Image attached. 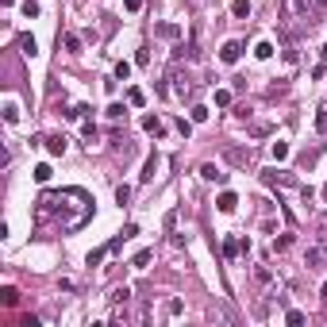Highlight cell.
Returning <instances> with one entry per match:
<instances>
[{"instance_id": "cell-1", "label": "cell", "mask_w": 327, "mask_h": 327, "mask_svg": "<svg viewBox=\"0 0 327 327\" xmlns=\"http://www.w3.org/2000/svg\"><path fill=\"white\" fill-rule=\"evenodd\" d=\"M92 216V200L85 189H50L35 200V223L43 231H62L70 235L77 227H85Z\"/></svg>"}, {"instance_id": "cell-2", "label": "cell", "mask_w": 327, "mask_h": 327, "mask_svg": "<svg viewBox=\"0 0 327 327\" xmlns=\"http://www.w3.org/2000/svg\"><path fill=\"white\" fill-rule=\"evenodd\" d=\"M262 181L273 189H300L297 173H289V169H262Z\"/></svg>"}, {"instance_id": "cell-3", "label": "cell", "mask_w": 327, "mask_h": 327, "mask_svg": "<svg viewBox=\"0 0 327 327\" xmlns=\"http://www.w3.org/2000/svg\"><path fill=\"white\" fill-rule=\"evenodd\" d=\"M304 266H308V269H324L327 266V239H324V243H316V246H308Z\"/></svg>"}, {"instance_id": "cell-4", "label": "cell", "mask_w": 327, "mask_h": 327, "mask_svg": "<svg viewBox=\"0 0 327 327\" xmlns=\"http://www.w3.org/2000/svg\"><path fill=\"white\" fill-rule=\"evenodd\" d=\"M239 58H243V43H235V39H231V43L220 46V62H223V66H235Z\"/></svg>"}, {"instance_id": "cell-5", "label": "cell", "mask_w": 327, "mask_h": 327, "mask_svg": "<svg viewBox=\"0 0 327 327\" xmlns=\"http://www.w3.org/2000/svg\"><path fill=\"white\" fill-rule=\"evenodd\" d=\"M169 81H173V92H177L181 100H189V96H193V89H196L193 81H189V77H181L177 70H173V74H169Z\"/></svg>"}, {"instance_id": "cell-6", "label": "cell", "mask_w": 327, "mask_h": 327, "mask_svg": "<svg viewBox=\"0 0 327 327\" xmlns=\"http://www.w3.org/2000/svg\"><path fill=\"white\" fill-rule=\"evenodd\" d=\"M200 177H204V181H216V185H223V181H227V173H223L220 165L204 162V165H200Z\"/></svg>"}, {"instance_id": "cell-7", "label": "cell", "mask_w": 327, "mask_h": 327, "mask_svg": "<svg viewBox=\"0 0 327 327\" xmlns=\"http://www.w3.org/2000/svg\"><path fill=\"white\" fill-rule=\"evenodd\" d=\"M139 123H143V131H147V135H165L162 119H158V116H150V112H147L143 119H139Z\"/></svg>"}, {"instance_id": "cell-8", "label": "cell", "mask_w": 327, "mask_h": 327, "mask_svg": "<svg viewBox=\"0 0 327 327\" xmlns=\"http://www.w3.org/2000/svg\"><path fill=\"white\" fill-rule=\"evenodd\" d=\"M216 208H220V212H235V208H239V196H235V193H220Z\"/></svg>"}, {"instance_id": "cell-9", "label": "cell", "mask_w": 327, "mask_h": 327, "mask_svg": "<svg viewBox=\"0 0 327 327\" xmlns=\"http://www.w3.org/2000/svg\"><path fill=\"white\" fill-rule=\"evenodd\" d=\"M46 150L50 154H66V135H46Z\"/></svg>"}, {"instance_id": "cell-10", "label": "cell", "mask_w": 327, "mask_h": 327, "mask_svg": "<svg viewBox=\"0 0 327 327\" xmlns=\"http://www.w3.org/2000/svg\"><path fill=\"white\" fill-rule=\"evenodd\" d=\"M0 300H4V308H15V304H19V293H15L12 285H4V293H0Z\"/></svg>"}, {"instance_id": "cell-11", "label": "cell", "mask_w": 327, "mask_h": 327, "mask_svg": "<svg viewBox=\"0 0 327 327\" xmlns=\"http://www.w3.org/2000/svg\"><path fill=\"white\" fill-rule=\"evenodd\" d=\"M231 15H235V19H246V15H250V0H235V4H231Z\"/></svg>"}, {"instance_id": "cell-12", "label": "cell", "mask_w": 327, "mask_h": 327, "mask_svg": "<svg viewBox=\"0 0 327 327\" xmlns=\"http://www.w3.org/2000/svg\"><path fill=\"white\" fill-rule=\"evenodd\" d=\"M154 173H158V158L150 154V158H147V165H143V173H139V177H143V181H154Z\"/></svg>"}, {"instance_id": "cell-13", "label": "cell", "mask_w": 327, "mask_h": 327, "mask_svg": "<svg viewBox=\"0 0 327 327\" xmlns=\"http://www.w3.org/2000/svg\"><path fill=\"white\" fill-rule=\"evenodd\" d=\"M150 258H154V250H139V254L131 258V266H135V269H147V266H150Z\"/></svg>"}, {"instance_id": "cell-14", "label": "cell", "mask_w": 327, "mask_h": 327, "mask_svg": "<svg viewBox=\"0 0 327 327\" xmlns=\"http://www.w3.org/2000/svg\"><path fill=\"white\" fill-rule=\"evenodd\" d=\"M254 58H262V62H266V58H273V43H266V39H262V43L254 46Z\"/></svg>"}, {"instance_id": "cell-15", "label": "cell", "mask_w": 327, "mask_h": 327, "mask_svg": "<svg viewBox=\"0 0 327 327\" xmlns=\"http://www.w3.org/2000/svg\"><path fill=\"white\" fill-rule=\"evenodd\" d=\"M19 46H23V54H27V58H35V54H39V46H35V39H31V35H19Z\"/></svg>"}, {"instance_id": "cell-16", "label": "cell", "mask_w": 327, "mask_h": 327, "mask_svg": "<svg viewBox=\"0 0 327 327\" xmlns=\"http://www.w3.org/2000/svg\"><path fill=\"white\" fill-rule=\"evenodd\" d=\"M127 104L143 108V104H147V92H143V89H127Z\"/></svg>"}, {"instance_id": "cell-17", "label": "cell", "mask_w": 327, "mask_h": 327, "mask_svg": "<svg viewBox=\"0 0 327 327\" xmlns=\"http://www.w3.org/2000/svg\"><path fill=\"white\" fill-rule=\"evenodd\" d=\"M269 154H273V162H285V158H289V143H273Z\"/></svg>"}, {"instance_id": "cell-18", "label": "cell", "mask_w": 327, "mask_h": 327, "mask_svg": "<svg viewBox=\"0 0 327 327\" xmlns=\"http://www.w3.org/2000/svg\"><path fill=\"white\" fill-rule=\"evenodd\" d=\"M158 35H162V39H177L181 27H177V23H158Z\"/></svg>"}, {"instance_id": "cell-19", "label": "cell", "mask_w": 327, "mask_h": 327, "mask_svg": "<svg viewBox=\"0 0 327 327\" xmlns=\"http://www.w3.org/2000/svg\"><path fill=\"white\" fill-rule=\"evenodd\" d=\"M15 119H19V104L8 100V104H4V123H15Z\"/></svg>"}, {"instance_id": "cell-20", "label": "cell", "mask_w": 327, "mask_h": 327, "mask_svg": "<svg viewBox=\"0 0 327 327\" xmlns=\"http://www.w3.org/2000/svg\"><path fill=\"white\" fill-rule=\"evenodd\" d=\"M227 158H231L235 165H246L250 162V150H227Z\"/></svg>"}, {"instance_id": "cell-21", "label": "cell", "mask_w": 327, "mask_h": 327, "mask_svg": "<svg viewBox=\"0 0 327 327\" xmlns=\"http://www.w3.org/2000/svg\"><path fill=\"white\" fill-rule=\"evenodd\" d=\"M50 173H54V169H50V165H35V181H39V185H46V181H50Z\"/></svg>"}, {"instance_id": "cell-22", "label": "cell", "mask_w": 327, "mask_h": 327, "mask_svg": "<svg viewBox=\"0 0 327 327\" xmlns=\"http://www.w3.org/2000/svg\"><path fill=\"white\" fill-rule=\"evenodd\" d=\"M316 131L327 135V108H316Z\"/></svg>"}, {"instance_id": "cell-23", "label": "cell", "mask_w": 327, "mask_h": 327, "mask_svg": "<svg viewBox=\"0 0 327 327\" xmlns=\"http://www.w3.org/2000/svg\"><path fill=\"white\" fill-rule=\"evenodd\" d=\"M19 12L27 15V19H39V4H35V0H23V8H19Z\"/></svg>"}, {"instance_id": "cell-24", "label": "cell", "mask_w": 327, "mask_h": 327, "mask_svg": "<svg viewBox=\"0 0 327 327\" xmlns=\"http://www.w3.org/2000/svg\"><path fill=\"white\" fill-rule=\"evenodd\" d=\"M131 77V62H116V81H127Z\"/></svg>"}, {"instance_id": "cell-25", "label": "cell", "mask_w": 327, "mask_h": 327, "mask_svg": "<svg viewBox=\"0 0 327 327\" xmlns=\"http://www.w3.org/2000/svg\"><path fill=\"white\" fill-rule=\"evenodd\" d=\"M127 300H131V289H127V285H123V289H116V293H112V304H127Z\"/></svg>"}, {"instance_id": "cell-26", "label": "cell", "mask_w": 327, "mask_h": 327, "mask_svg": "<svg viewBox=\"0 0 327 327\" xmlns=\"http://www.w3.org/2000/svg\"><path fill=\"white\" fill-rule=\"evenodd\" d=\"M104 116H108V119H123V116H127V108H123V104H108Z\"/></svg>"}, {"instance_id": "cell-27", "label": "cell", "mask_w": 327, "mask_h": 327, "mask_svg": "<svg viewBox=\"0 0 327 327\" xmlns=\"http://www.w3.org/2000/svg\"><path fill=\"white\" fill-rule=\"evenodd\" d=\"M293 12H297V15H308V12H312V0H293Z\"/></svg>"}, {"instance_id": "cell-28", "label": "cell", "mask_w": 327, "mask_h": 327, "mask_svg": "<svg viewBox=\"0 0 327 327\" xmlns=\"http://www.w3.org/2000/svg\"><path fill=\"white\" fill-rule=\"evenodd\" d=\"M293 246V235H281V239H273V250L281 254V250H289Z\"/></svg>"}, {"instance_id": "cell-29", "label": "cell", "mask_w": 327, "mask_h": 327, "mask_svg": "<svg viewBox=\"0 0 327 327\" xmlns=\"http://www.w3.org/2000/svg\"><path fill=\"white\" fill-rule=\"evenodd\" d=\"M66 50H70V54H81V39H77V35H66Z\"/></svg>"}, {"instance_id": "cell-30", "label": "cell", "mask_w": 327, "mask_h": 327, "mask_svg": "<svg viewBox=\"0 0 327 327\" xmlns=\"http://www.w3.org/2000/svg\"><path fill=\"white\" fill-rule=\"evenodd\" d=\"M285 324H293V327H297V324H304V312H297V308H289V312H285Z\"/></svg>"}, {"instance_id": "cell-31", "label": "cell", "mask_w": 327, "mask_h": 327, "mask_svg": "<svg viewBox=\"0 0 327 327\" xmlns=\"http://www.w3.org/2000/svg\"><path fill=\"white\" fill-rule=\"evenodd\" d=\"M81 135H85V143H89V147L96 143V127H92V123H81Z\"/></svg>"}, {"instance_id": "cell-32", "label": "cell", "mask_w": 327, "mask_h": 327, "mask_svg": "<svg viewBox=\"0 0 327 327\" xmlns=\"http://www.w3.org/2000/svg\"><path fill=\"white\" fill-rule=\"evenodd\" d=\"M127 200H131V189H127V185H119V189H116V204H127Z\"/></svg>"}, {"instance_id": "cell-33", "label": "cell", "mask_w": 327, "mask_h": 327, "mask_svg": "<svg viewBox=\"0 0 327 327\" xmlns=\"http://www.w3.org/2000/svg\"><path fill=\"white\" fill-rule=\"evenodd\" d=\"M216 104L227 108V104H231V92H227V89H216Z\"/></svg>"}, {"instance_id": "cell-34", "label": "cell", "mask_w": 327, "mask_h": 327, "mask_svg": "<svg viewBox=\"0 0 327 327\" xmlns=\"http://www.w3.org/2000/svg\"><path fill=\"white\" fill-rule=\"evenodd\" d=\"M250 135H254V139H266V135H269V123H254Z\"/></svg>"}, {"instance_id": "cell-35", "label": "cell", "mask_w": 327, "mask_h": 327, "mask_svg": "<svg viewBox=\"0 0 327 327\" xmlns=\"http://www.w3.org/2000/svg\"><path fill=\"white\" fill-rule=\"evenodd\" d=\"M204 119H208V108L196 104V108H193V123H204Z\"/></svg>"}, {"instance_id": "cell-36", "label": "cell", "mask_w": 327, "mask_h": 327, "mask_svg": "<svg viewBox=\"0 0 327 327\" xmlns=\"http://www.w3.org/2000/svg\"><path fill=\"white\" fill-rule=\"evenodd\" d=\"M177 131L185 135V139H189V135H193V123H189V119H177Z\"/></svg>"}, {"instance_id": "cell-37", "label": "cell", "mask_w": 327, "mask_h": 327, "mask_svg": "<svg viewBox=\"0 0 327 327\" xmlns=\"http://www.w3.org/2000/svg\"><path fill=\"white\" fill-rule=\"evenodd\" d=\"M254 277H258L262 285H269V269H266V266H258V269H254Z\"/></svg>"}, {"instance_id": "cell-38", "label": "cell", "mask_w": 327, "mask_h": 327, "mask_svg": "<svg viewBox=\"0 0 327 327\" xmlns=\"http://www.w3.org/2000/svg\"><path fill=\"white\" fill-rule=\"evenodd\" d=\"M143 4H147V0H123V8H127V12H139Z\"/></svg>"}, {"instance_id": "cell-39", "label": "cell", "mask_w": 327, "mask_h": 327, "mask_svg": "<svg viewBox=\"0 0 327 327\" xmlns=\"http://www.w3.org/2000/svg\"><path fill=\"white\" fill-rule=\"evenodd\" d=\"M320 297H324V300H327V281H324V289H320Z\"/></svg>"}, {"instance_id": "cell-40", "label": "cell", "mask_w": 327, "mask_h": 327, "mask_svg": "<svg viewBox=\"0 0 327 327\" xmlns=\"http://www.w3.org/2000/svg\"><path fill=\"white\" fill-rule=\"evenodd\" d=\"M320 58H324V62H327V46H324V50H320Z\"/></svg>"}, {"instance_id": "cell-41", "label": "cell", "mask_w": 327, "mask_h": 327, "mask_svg": "<svg viewBox=\"0 0 327 327\" xmlns=\"http://www.w3.org/2000/svg\"><path fill=\"white\" fill-rule=\"evenodd\" d=\"M316 4H320V8H327V0H316Z\"/></svg>"}, {"instance_id": "cell-42", "label": "cell", "mask_w": 327, "mask_h": 327, "mask_svg": "<svg viewBox=\"0 0 327 327\" xmlns=\"http://www.w3.org/2000/svg\"><path fill=\"white\" fill-rule=\"evenodd\" d=\"M324 204H327V185H324Z\"/></svg>"}]
</instances>
